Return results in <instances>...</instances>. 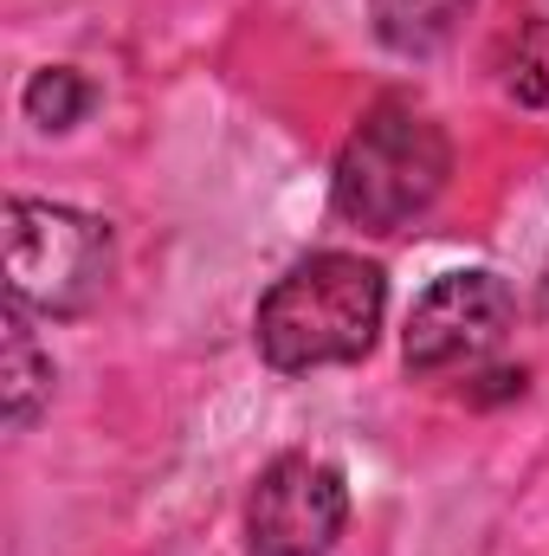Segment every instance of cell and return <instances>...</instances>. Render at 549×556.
<instances>
[{
    "instance_id": "cell-7",
    "label": "cell",
    "mask_w": 549,
    "mask_h": 556,
    "mask_svg": "<svg viewBox=\"0 0 549 556\" xmlns=\"http://www.w3.org/2000/svg\"><path fill=\"white\" fill-rule=\"evenodd\" d=\"M498 85L511 104H549V0H511L505 39H498Z\"/></svg>"
},
{
    "instance_id": "cell-1",
    "label": "cell",
    "mask_w": 549,
    "mask_h": 556,
    "mask_svg": "<svg viewBox=\"0 0 549 556\" xmlns=\"http://www.w3.org/2000/svg\"><path fill=\"white\" fill-rule=\"evenodd\" d=\"M388 278L362 253H310L291 273L272 278V291L253 311V343L278 376L343 369L362 363L382 337Z\"/></svg>"
},
{
    "instance_id": "cell-5",
    "label": "cell",
    "mask_w": 549,
    "mask_h": 556,
    "mask_svg": "<svg viewBox=\"0 0 549 556\" xmlns=\"http://www.w3.org/2000/svg\"><path fill=\"white\" fill-rule=\"evenodd\" d=\"M349 525V479L317 453H278L246 498L253 556H330Z\"/></svg>"
},
{
    "instance_id": "cell-4",
    "label": "cell",
    "mask_w": 549,
    "mask_h": 556,
    "mask_svg": "<svg viewBox=\"0 0 549 556\" xmlns=\"http://www.w3.org/2000/svg\"><path fill=\"white\" fill-rule=\"evenodd\" d=\"M518 324V291L498 273L472 266V273H439L420 304H413L408 330H401V363L413 376H452L485 363Z\"/></svg>"
},
{
    "instance_id": "cell-2",
    "label": "cell",
    "mask_w": 549,
    "mask_h": 556,
    "mask_svg": "<svg viewBox=\"0 0 549 556\" xmlns=\"http://www.w3.org/2000/svg\"><path fill=\"white\" fill-rule=\"evenodd\" d=\"M452 181V142L439 117H426L408 98H382L336 155L330 201L362 233H401L413 227Z\"/></svg>"
},
{
    "instance_id": "cell-6",
    "label": "cell",
    "mask_w": 549,
    "mask_h": 556,
    "mask_svg": "<svg viewBox=\"0 0 549 556\" xmlns=\"http://www.w3.org/2000/svg\"><path fill=\"white\" fill-rule=\"evenodd\" d=\"M52 382H59L52 350H39L26 311L7 298V317H0V415H7L13 433H26L33 420L52 408Z\"/></svg>"
},
{
    "instance_id": "cell-3",
    "label": "cell",
    "mask_w": 549,
    "mask_h": 556,
    "mask_svg": "<svg viewBox=\"0 0 549 556\" xmlns=\"http://www.w3.org/2000/svg\"><path fill=\"white\" fill-rule=\"evenodd\" d=\"M117 266V240L98 214L65 201H7V298L39 317H85Z\"/></svg>"
},
{
    "instance_id": "cell-9",
    "label": "cell",
    "mask_w": 549,
    "mask_h": 556,
    "mask_svg": "<svg viewBox=\"0 0 549 556\" xmlns=\"http://www.w3.org/2000/svg\"><path fill=\"white\" fill-rule=\"evenodd\" d=\"M26 117L39 124V130H72V124H85L91 117V104H98V85L78 72V65H46V72H33V85H26Z\"/></svg>"
},
{
    "instance_id": "cell-8",
    "label": "cell",
    "mask_w": 549,
    "mask_h": 556,
    "mask_svg": "<svg viewBox=\"0 0 549 556\" xmlns=\"http://www.w3.org/2000/svg\"><path fill=\"white\" fill-rule=\"evenodd\" d=\"M465 13H472V0H369L375 39H382L388 52H401V59L439 52V46L459 33Z\"/></svg>"
}]
</instances>
